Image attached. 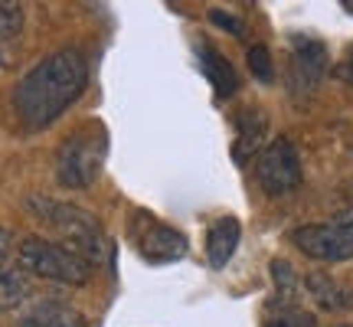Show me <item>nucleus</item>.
<instances>
[{"label":"nucleus","mask_w":353,"mask_h":327,"mask_svg":"<svg viewBox=\"0 0 353 327\" xmlns=\"http://www.w3.org/2000/svg\"><path fill=\"white\" fill-rule=\"evenodd\" d=\"M265 327H317L314 315L298 311V308H281L278 315H272L265 321Z\"/></svg>","instance_id":"nucleus-17"},{"label":"nucleus","mask_w":353,"mask_h":327,"mask_svg":"<svg viewBox=\"0 0 353 327\" xmlns=\"http://www.w3.org/2000/svg\"><path fill=\"white\" fill-rule=\"evenodd\" d=\"M30 295H33V285L23 268H0V311L20 308Z\"/></svg>","instance_id":"nucleus-13"},{"label":"nucleus","mask_w":353,"mask_h":327,"mask_svg":"<svg viewBox=\"0 0 353 327\" xmlns=\"http://www.w3.org/2000/svg\"><path fill=\"white\" fill-rule=\"evenodd\" d=\"M249 69H252V76L259 79V82H265V86L275 79V66H272V56H268L265 46H252V50H249Z\"/></svg>","instance_id":"nucleus-18"},{"label":"nucleus","mask_w":353,"mask_h":327,"mask_svg":"<svg viewBox=\"0 0 353 327\" xmlns=\"http://www.w3.org/2000/svg\"><path fill=\"white\" fill-rule=\"evenodd\" d=\"M213 23H219V26H226V30H232L236 37H239V30H242L239 20H232V17H226V13H219V10L213 13Z\"/></svg>","instance_id":"nucleus-19"},{"label":"nucleus","mask_w":353,"mask_h":327,"mask_svg":"<svg viewBox=\"0 0 353 327\" xmlns=\"http://www.w3.org/2000/svg\"><path fill=\"white\" fill-rule=\"evenodd\" d=\"M341 79H347V82H353V52L347 56V63L341 66Z\"/></svg>","instance_id":"nucleus-21"},{"label":"nucleus","mask_w":353,"mask_h":327,"mask_svg":"<svg viewBox=\"0 0 353 327\" xmlns=\"http://www.w3.org/2000/svg\"><path fill=\"white\" fill-rule=\"evenodd\" d=\"M337 327H353V324H337Z\"/></svg>","instance_id":"nucleus-22"},{"label":"nucleus","mask_w":353,"mask_h":327,"mask_svg":"<svg viewBox=\"0 0 353 327\" xmlns=\"http://www.w3.org/2000/svg\"><path fill=\"white\" fill-rule=\"evenodd\" d=\"M239 236H242V226L239 219H232V216H223V219H216L210 226V232H206V255H210L213 268L229 265V259L239 249Z\"/></svg>","instance_id":"nucleus-10"},{"label":"nucleus","mask_w":353,"mask_h":327,"mask_svg":"<svg viewBox=\"0 0 353 327\" xmlns=\"http://www.w3.org/2000/svg\"><path fill=\"white\" fill-rule=\"evenodd\" d=\"M203 72L210 76V82L216 86V95H223V99L232 95L236 86H239V82H236V72H232V66H229L216 50H203Z\"/></svg>","instance_id":"nucleus-14"},{"label":"nucleus","mask_w":353,"mask_h":327,"mask_svg":"<svg viewBox=\"0 0 353 327\" xmlns=\"http://www.w3.org/2000/svg\"><path fill=\"white\" fill-rule=\"evenodd\" d=\"M291 242L317 262H343L353 259V236H347L343 229L334 223H307L291 232Z\"/></svg>","instance_id":"nucleus-7"},{"label":"nucleus","mask_w":353,"mask_h":327,"mask_svg":"<svg viewBox=\"0 0 353 327\" xmlns=\"http://www.w3.org/2000/svg\"><path fill=\"white\" fill-rule=\"evenodd\" d=\"M10 249H13V236L3 226H0V265H3V259L10 255Z\"/></svg>","instance_id":"nucleus-20"},{"label":"nucleus","mask_w":353,"mask_h":327,"mask_svg":"<svg viewBox=\"0 0 353 327\" xmlns=\"http://www.w3.org/2000/svg\"><path fill=\"white\" fill-rule=\"evenodd\" d=\"M23 26V10L20 3H10V0H0V39H13Z\"/></svg>","instance_id":"nucleus-16"},{"label":"nucleus","mask_w":353,"mask_h":327,"mask_svg":"<svg viewBox=\"0 0 353 327\" xmlns=\"http://www.w3.org/2000/svg\"><path fill=\"white\" fill-rule=\"evenodd\" d=\"M131 236L138 242V252L154 265H167V262H176L187 255V239L170 229L167 223L154 219L148 213H138L134 216V226H131Z\"/></svg>","instance_id":"nucleus-6"},{"label":"nucleus","mask_w":353,"mask_h":327,"mask_svg":"<svg viewBox=\"0 0 353 327\" xmlns=\"http://www.w3.org/2000/svg\"><path fill=\"white\" fill-rule=\"evenodd\" d=\"M272 278H275V291L281 308H294V298H298V275H294V268L288 262L275 259L272 262Z\"/></svg>","instance_id":"nucleus-15"},{"label":"nucleus","mask_w":353,"mask_h":327,"mask_svg":"<svg viewBox=\"0 0 353 327\" xmlns=\"http://www.w3.org/2000/svg\"><path fill=\"white\" fill-rule=\"evenodd\" d=\"M17 262L23 272L39 278H50L59 285H85L92 278V262L82 259L76 249H69L65 242H46V239H23Z\"/></svg>","instance_id":"nucleus-3"},{"label":"nucleus","mask_w":353,"mask_h":327,"mask_svg":"<svg viewBox=\"0 0 353 327\" xmlns=\"http://www.w3.org/2000/svg\"><path fill=\"white\" fill-rule=\"evenodd\" d=\"M236 148L232 157L239 164H245L249 157H255V151H265V135H268V115L262 108H242L236 115Z\"/></svg>","instance_id":"nucleus-9"},{"label":"nucleus","mask_w":353,"mask_h":327,"mask_svg":"<svg viewBox=\"0 0 353 327\" xmlns=\"http://www.w3.org/2000/svg\"><path fill=\"white\" fill-rule=\"evenodd\" d=\"M255 177H259V187L268 197H281L291 193L301 184V157L294 151V144L288 138H275L272 144H265V151L255 161Z\"/></svg>","instance_id":"nucleus-5"},{"label":"nucleus","mask_w":353,"mask_h":327,"mask_svg":"<svg viewBox=\"0 0 353 327\" xmlns=\"http://www.w3.org/2000/svg\"><path fill=\"white\" fill-rule=\"evenodd\" d=\"M304 288L317 301V308H324V311H347V308H353V291L347 285H341V281H334L327 272H311L304 278Z\"/></svg>","instance_id":"nucleus-11"},{"label":"nucleus","mask_w":353,"mask_h":327,"mask_svg":"<svg viewBox=\"0 0 353 327\" xmlns=\"http://www.w3.org/2000/svg\"><path fill=\"white\" fill-rule=\"evenodd\" d=\"M20 327H85V321H82V315H79L76 308L50 301V304L33 308L30 315H23Z\"/></svg>","instance_id":"nucleus-12"},{"label":"nucleus","mask_w":353,"mask_h":327,"mask_svg":"<svg viewBox=\"0 0 353 327\" xmlns=\"http://www.w3.org/2000/svg\"><path fill=\"white\" fill-rule=\"evenodd\" d=\"M327 69V50L317 39H294L291 52V92H314L321 76Z\"/></svg>","instance_id":"nucleus-8"},{"label":"nucleus","mask_w":353,"mask_h":327,"mask_svg":"<svg viewBox=\"0 0 353 327\" xmlns=\"http://www.w3.org/2000/svg\"><path fill=\"white\" fill-rule=\"evenodd\" d=\"M26 210L30 216H37L39 223H46L52 226L59 236L65 239L69 249H76L82 259L95 265L101 259V226L95 223V216L85 213V210H79L72 203H59L52 200V197H26Z\"/></svg>","instance_id":"nucleus-2"},{"label":"nucleus","mask_w":353,"mask_h":327,"mask_svg":"<svg viewBox=\"0 0 353 327\" xmlns=\"http://www.w3.org/2000/svg\"><path fill=\"white\" fill-rule=\"evenodd\" d=\"M88 63L79 50H59L37 63L13 92V108L26 128H46L85 92Z\"/></svg>","instance_id":"nucleus-1"},{"label":"nucleus","mask_w":353,"mask_h":327,"mask_svg":"<svg viewBox=\"0 0 353 327\" xmlns=\"http://www.w3.org/2000/svg\"><path fill=\"white\" fill-rule=\"evenodd\" d=\"M101 161H105V135L95 125L82 128L56 151V180L69 190H85L99 180Z\"/></svg>","instance_id":"nucleus-4"}]
</instances>
